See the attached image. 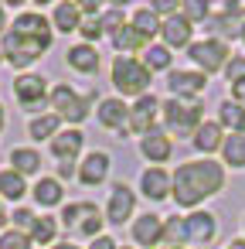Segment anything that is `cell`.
I'll return each instance as SVG.
<instances>
[{"mask_svg":"<svg viewBox=\"0 0 245 249\" xmlns=\"http://www.w3.org/2000/svg\"><path fill=\"white\" fill-rule=\"evenodd\" d=\"M109 154L106 150H92V154H85V160L79 164V181L82 184H102L106 181V174H109Z\"/></svg>","mask_w":245,"mask_h":249,"instance_id":"cell-16","label":"cell"},{"mask_svg":"<svg viewBox=\"0 0 245 249\" xmlns=\"http://www.w3.org/2000/svg\"><path fill=\"white\" fill-rule=\"evenodd\" d=\"M82 143H85V133L75 130V126H72V130H58V137L51 140V154H55V160H58L62 178H72V174H75V157H79Z\"/></svg>","mask_w":245,"mask_h":249,"instance_id":"cell-7","label":"cell"},{"mask_svg":"<svg viewBox=\"0 0 245 249\" xmlns=\"http://www.w3.org/2000/svg\"><path fill=\"white\" fill-rule=\"evenodd\" d=\"M48 48H51L48 18H41L38 11H21V14L14 18V24L4 31L0 55H4V62H11L14 69H28V65H34Z\"/></svg>","mask_w":245,"mask_h":249,"instance_id":"cell-1","label":"cell"},{"mask_svg":"<svg viewBox=\"0 0 245 249\" xmlns=\"http://www.w3.org/2000/svg\"><path fill=\"white\" fill-rule=\"evenodd\" d=\"M167 86H170L174 99H194L197 92H204L208 79L201 72H170L167 75Z\"/></svg>","mask_w":245,"mask_h":249,"instance_id":"cell-15","label":"cell"},{"mask_svg":"<svg viewBox=\"0 0 245 249\" xmlns=\"http://www.w3.org/2000/svg\"><path fill=\"white\" fill-rule=\"evenodd\" d=\"M214 215L211 212H191L187 218H184V242H194V246H201V242H211L214 239Z\"/></svg>","mask_w":245,"mask_h":249,"instance_id":"cell-13","label":"cell"},{"mask_svg":"<svg viewBox=\"0 0 245 249\" xmlns=\"http://www.w3.org/2000/svg\"><path fill=\"white\" fill-rule=\"evenodd\" d=\"M231 96H235V103H238V106H245V82L231 86Z\"/></svg>","mask_w":245,"mask_h":249,"instance_id":"cell-43","label":"cell"},{"mask_svg":"<svg viewBox=\"0 0 245 249\" xmlns=\"http://www.w3.org/2000/svg\"><path fill=\"white\" fill-rule=\"evenodd\" d=\"M160 113H163L167 133H174V137H194V130L204 123L201 120L204 116V106L197 99H167L160 106Z\"/></svg>","mask_w":245,"mask_h":249,"instance_id":"cell-3","label":"cell"},{"mask_svg":"<svg viewBox=\"0 0 245 249\" xmlns=\"http://www.w3.org/2000/svg\"><path fill=\"white\" fill-rule=\"evenodd\" d=\"M119 249H130V246H119Z\"/></svg>","mask_w":245,"mask_h":249,"instance_id":"cell-52","label":"cell"},{"mask_svg":"<svg viewBox=\"0 0 245 249\" xmlns=\"http://www.w3.org/2000/svg\"><path fill=\"white\" fill-rule=\"evenodd\" d=\"M11 222H14V229L17 232H24V235H31V229H34V222H38V215L31 212V208H14V215H11Z\"/></svg>","mask_w":245,"mask_h":249,"instance_id":"cell-36","label":"cell"},{"mask_svg":"<svg viewBox=\"0 0 245 249\" xmlns=\"http://www.w3.org/2000/svg\"><path fill=\"white\" fill-rule=\"evenodd\" d=\"M191 21H184L180 14L160 21V38H163V48H191Z\"/></svg>","mask_w":245,"mask_h":249,"instance_id":"cell-14","label":"cell"},{"mask_svg":"<svg viewBox=\"0 0 245 249\" xmlns=\"http://www.w3.org/2000/svg\"><path fill=\"white\" fill-rule=\"evenodd\" d=\"M225 75H228V82H231V86L245 82V55H231V58H228V65H225Z\"/></svg>","mask_w":245,"mask_h":249,"instance_id":"cell-39","label":"cell"},{"mask_svg":"<svg viewBox=\"0 0 245 249\" xmlns=\"http://www.w3.org/2000/svg\"><path fill=\"white\" fill-rule=\"evenodd\" d=\"M51 249H79V246H72V242H58V246H51Z\"/></svg>","mask_w":245,"mask_h":249,"instance_id":"cell-48","label":"cell"},{"mask_svg":"<svg viewBox=\"0 0 245 249\" xmlns=\"http://www.w3.org/2000/svg\"><path fill=\"white\" fill-rule=\"evenodd\" d=\"M228 249H245V239H235V242H228Z\"/></svg>","mask_w":245,"mask_h":249,"instance_id":"cell-46","label":"cell"},{"mask_svg":"<svg viewBox=\"0 0 245 249\" xmlns=\"http://www.w3.org/2000/svg\"><path fill=\"white\" fill-rule=\"evenodd\" d=\"M221 154H225V164H231V167H245V133H231V137H225Z\"/></svg>","mask_w":245,"mask_h":249,"instance_id":"cell-32","label":"cell"},{"mask_svg":"<svg viewBox=\"0 0 245 249\" xmlns=\"http://www.w3.org/2000/svg\"><path fill=\"white\" fill-rule=\"evenodd\" d=\"M218 126H228L231 133H245V106H238L235 99L218 106Z\"/></svg>","mask_w":245,"mask_h":249,"instance_id":"cell-26","label":"cell"},{"mask_svg":"<svg viewBox=\"0 0 245 249\" xmlns=\"http://www.w3.org/2000/svg\"><path fill=\"white\" fill-rule=\"evenodd\" d=\"M160 99L157 96H140L133 106H130V123H126V130H133V133H140V137H147L153 126H157V113H160Z\"/></svg>","mask_w":245,"mask_h":249,"instance_id":"cell-8","label":"cell"},{"mask_svg":"<svg viewBox=\"0 0 245 249\" xmlns=\"http://www.w3.org/2000/svg\"><path fill=\"white\" fill-rule=\"evenodd\" d=\"M167 249H187V246H167Z\"/></svg>","mask_w":245,"mask_h":249,"instance_id":"cell-50","label":"cell"},{"mask_svg":"<svg viewBox=\"0 0 245 249\" xmlns=\"http://www.w3.org/2000/svg\"><path fill=\"white\" fill-rule=\"evenodd\" d=\"M14 99H17L21 106L34 109V106H41V103L48 99V82H45L41 75H34V72H21V75L14 79Z\"/></svg>","mask_w":245,"mask_h":249,"instance_id":"cell-10","label":"cell"},{"mask_svg":"<svg viewBox=\"0 0 245 249\" xmlns=\"http://www.w3.org/2000/svg\"><path fill=\"white\" fill-rule=\"evenodd\" d=\"M11 164H14V171L21 178H28V174H38L41 171V154L34 147H14L11 150Z\"/></svg>","mask_w":245,"mask_h":249,"instance_id":"cell-24","label":"cell"},{"mask_svg":"<svg viewBox=\"0 0 245 249\" xmlns=\"http://www.w3.org/2000/svg\"><path fill=\"white\" fill-rule=\"evenodd\" d=\"M7 126V113H4V106H0V130Z\"/></svg>","mask_w":245,"mask_h":249,"instance_id":"cell-47","label":"cell"},{"mask_svg":"<svg viewBox=\"0 0 245 249\" xmlns=\"http://www.w3.org/2000/svg\"><path fill=\"white\" fill-rule=\"evenodd\" d=\"M51 28H55L58 35L79 31V28H82V11H79V4H72V0L55 4V11H51Z\"/></svg>","mask_w":245,"mask_h":249,"instance_id":"cell-20","label":"cell"},{"mask_svg":"<svg viewBox=\"0 0 245 249\" xmlns=\"http://www.w3.org/2000/svg\"><path fill=\"white\" fill-rule=\"evenodd\" d=\"M68 65H72L75 72H82V75H92V72L99 69V52L82 41V45L68 48Z\"/></svg>","mask_w":245,"mask_h":249,"instance_id":"cell-23","label":"cell"},{"mask_svg":"<svg viewBox=\"0 0 245 249\" xmlns=\"http://www.w3.org/2000/svg\"><path fill=\"white\" fill-rule=\"evenodd\" d=\"M133 242L136 246H157V242H163V218L153 215V212L140 215L133 222Z\"/></svg>","mask_w":245,"mask_h":249,"instance_id":"cell-17","label":"cell"},{"mask_svg":"<svg viewBox=\"0 0 245 249\" xmlns=\"http://www.w3.org/2000/svg\"><path fill=\"white\" fill-rule=\"evenodd\" d=\"M0 249H31V235L7 229V232H0Z\"/></svg>","mask_w":245,"mask_h":249,"instance_id":"cell-35","label":"cell"},{"mask_svg":"<svg viewBox=\"0 0 245 249\" xmlns=\"http://www.w3.org/2000/svg\"><path fill=\"white\" fill-rule=\"evenodd\" d=\"M242 41H245V28H242Z\"/></svg>","mask_w":245,"mask_h":249,"instance_id":"cell-51","label":"cell"},{"mask_svg":"<svg viewBox=\"0 0 245 249\" xmlns=\"http://www.w3.org/2000/svg\"><path fill=\"white\" fill-rule=\"evenodd\" d=\"M4 222H7V215H4V208H0V225H4Z\"/></svg>","mask_w":245,"mask_h":249,"instance_id":"cell-49","label":"cell"},{"mask_svg":"<svg viewBox=\"0 0 245 249\" xmlns=\"http://www.w3.org/2000/svg\"><path fill=\"white\" fill-rule=\"evenodd\" d=\"M133 208H136L133 188L123 184V181H116L113 191H109V201H106V222H109V225H123V222L133 215Z\"/></svg>","mask_w":245,"mask_h":249,"instance_id":"cell-9","label":"cell"},{"mask_svg":"<svg viewBox=\"0 0 245 249\" xmlns=\"http://www.w3.org/2000/svg\"><path fill=\"white\" fill-rule=\"evenodd\" d=\"M55 235H58V218H51V215H38V222H34V229H31V242H38V246H51Z\"/></svg>","mask_w":245,"mask_h":249,"instance_id":"cell-33","label":"cell"},{"mask_svg":"<svg viewBox=\"0 0 245 249\" xmlns=\"http://www.w3.org/2000/svg\"><path fill=\"white\" fill-rule=\"evenodd\" d=\"M187 58L197 65L201 75H208V72H221V69L228 65L231 52L225 48V41H218V38H204V41H194V45L187 48Z\"/></svg>","mask_w":245,"mask_h":249,"instance_id":"cell-6","label":"cell"},{"mask_svg":"<svg viewBox=\"0 0 245 249\" xmlns=\"http://www.w3.org/2000/svg\"><path fill=\"white\" fill-rule=\"evenodd\" d=\"M113 86H116V92L140 99V96H147V89H150V72H147V65H143L140 58L119 55V58L113 62Z\"/></svg>","mask_w":245,"mask_h":249,"instance_id":"cell-4","label":"cell"},{"mask_svg":"<svg viewBox=\"0 0 245 249\" xmlns=\"http://www.w3.org/2000/svg\"><path fill=\"white\" fill-rule=\"evenodd\" d=\"M180 18L194 24V21H208V18H211V11H208L204 0H184V4H180Z\"/></svg>","mask_w":245,"mask_h":249,"instance_id":"cell-34","label":"cell"},{"mask_svg":"<svg viewBox=\"0 0 245 249\" xmlns=\"http://www.w3.org/2000/svg\"><path fill=\"white\" fill-rule=\"evenodd\" d=\"M102 212H99V205H92V201H82V208H79V222H75V232L79 235H89V239H99V229H102Z\"/></svg>","mask_w":245,"mask_h":249,"instance_id":"cell-22","label":"cell"},{"mask_svg":"<svg viewBox=\"0 0 245 249\" xmlns=\"http://www.w3.org/2000/svg\"><path fill=\"white\" fill-rule=\"evenodd\" d=\"M99 123L106 130H119L126 133V123H130V106L123 99H102L99 103Z\"/></svg>","mask_w":245,"mask_h":249,"instance_id":"cell-18","label":"cell"},{"mask_svg":"<svg viewBox=\"0 0 245 249\" xmlns=\"http://www.w3.org/2000/svg\"><path fill=\"white\" fill-rule=\"evenodd\" d=\"M58 126H62V120L55 116V113H45V116H34L31 123H28V133H31V140H55L58 137Z\"/></svg>","mask_w":245,"mask_h":249,"instance_id":"cell-28","label":"cell"},{"mask_svg":"<svg viewBox=\"0 0 245 249\" xmlns=\"http://www.w3.org/2000/svg\"><path fill=\"white\" fill-rule=\"evenodd\" d=\"M150 11H153L157 18H160V14H167V18H174V14H180V11H177V4H174V0H153V7H150Z\"/></svg>","mask_w":245,"mask_h":249,"instance_id":"cell-41","label":"cell"},{"mask_svg":"<svg viewBox=\"0 0 245 249\" xmlns=\"http://www.w3.org/2000/svg\"><path fill=\"white\" fill-rule=\"evenodd\" d=\"M242 28H245V11L238 4H225V11L218 18H208V31L221 35V38H235V35H242Z\"/></svg>","mask_w":245,"mask_h":249,"instance_id":"cell-11","label":"cell"},{"mask_svg":"<svg viewBox=\"0 0 245 249\" xmlns=\"http://www.w3.org/2000/svg\"><path fill=\"white\" fill-rule=\"evenodd\" d=\"M133 31L140 35V38H153V35H160V18L150 11V7H140V11H133Z\"/></svg>","mask_w":245,"mask_h":249,"instance_id":"cell-31","label":"cell"},{"mask_svg":"<svg viewBox=\"0 0 245 249\" xmlns=\"http://www.w3.org/2000/svg\"><path fill=\"white\" fill-rule=\"evenodd\" d=\"M28 195V181L11 167V171H0V198H7V201H21Z\"/></svg>","mask_w":245,"mask_h":249,"instance_id":"cell-27","label":"cell"},{"mask_svg":"<svg viewBox=\"0 0 245 249\" xmlns=\"http://www.w3.org/2000/svg\"><path fill=\"white\" fill-rule=\"evenodd\" d=\"M140 154L150 160V164H163L170 154H174V143H170V137H167V130H160V126H153L147 137H140Z\"/></svg>","mask_w":245,"mask_h":249,"instance_id":"cell-12","label":"cell"},{"mask_svg":"<svg viewBox=\"0 0 245 249\" xmlns=\"http://www.w3.org/2000/svg\"><path fill=\"white\" fill-rule=\"evenodd\" d=\"M194 147L197 150H204V154H211V150H218L221 147V126L218 123H201L197 130H194Z\"/></svg>","mask_w":245,"mask_h":249,"instance_id":"cell-30","label":"cell"},{"mask_svg":"<svg viewBox=\"0 0 245 249\" xmlns=\"http://www.w3.org/2000/svg\"><path fill=\"white\" fill-rule=\"evenodd\" d=\"M48 103H51V109H55L58 120L82 123V120L89 116V96H79V92H75L72 86H65V82H58V86L48 92Z\"/></svg>","mask_w":245,"mask_h":249,"instance_id":"cell-5","label":"cell"},{"mask_svg":"<svg viewBox=\"0 0 245 249\" xmlns=\"http://www.w3.org/2000/svg\"><path fill=\"white\" fill-rule=\"evenodd\" d=\"M79 31H82L85 45H92L96 38H102V24H99V18H89V21L82 18V28H79Z\"/></svg>","mask_w":245,"mask_h":249,"instance_id":"cell-40","label":"cell"},{"mask_svg":"<svg viewBox=\"0 0 245 249\" xmlns=\"http://www.w3.org/2000/svg\"><path fill=\"white\" fill-rule=\"evenodd\" d=\"M0 62H4V55H0Z\"/></svg>","mask_w":245,"mask_h":249,"instance_id":"cell-53","label":"cell"},{"mask_svg":"<svg viewBox=\"0 0 245 249\" xmlns=\"http://www.w3.org/2000/svg\"><path fill=\"white\" fill-rule=\"evenodd\" d=\"M31 195H34V201H38L41 208H55V205H62L65 188H62V181H58V178H41V181L31 188Z\"/></svg>","mask_w":245,"mask_h":249,"instance_id":"cell-21","label":"cell"},{"mask_svg":"<svg viewBox=\"0 0 245 249\" xmlns=\"http://www.w3.org/2000/svg\"><path fill=\"white\" fill-rule=\"evenodd\" d=\"M89 249H119V246H116V239L99 235V239H92V246H89Z\"/></svg>","mask_w":245,"mask_h":249,"instance_id":"cell-42","label":"cell"},{"mask_svg":"<svg viewBox=\"0 0 245 249\" xmlns=\"http://www.w3.org/2000/svg\"><path fill=\"white\" fill-rule=\"evenodd\" d=\"M163 239H167L170 246H184V218L170 215V218L163 222Z\"/></svg>","mask_w":245,"mask_h":249,"instance_id":"cell-37","label":"cell"},{"mask_svg":"<svg viewBox=\"0 0 245 249\" xmlns=\"http://www.w3.org/2000/svg\"><path fill=\"white\" fill-rule=\"evenodd\" d=\"M4 31H7V7L0 4V35H4Z\"/></svg>","mask_w":245,"mask_h":249,"instance_id":"cell-45","label":"cell"},{"mask_svg":"<svg viewBox=\"0 0 245 249\" xmlns=\"http://www.w3.org/2000/svg\"><path fill=\"white\" fill-rule=\"evenodd\" d=\"M109 41H113V48H116L119 55H133V52H140V48L147 45V38H140V35L133 31V24H123L119 31H113Z\"/></svg>","mask_w":245,"mask_h":249,"instance_id":"cell-25","label":"cell"},{"mask_svg":"<svg viewBox=\"0 0 245 249\" xmlns=\"http://www.w3.org/2000/svg\"><path fill=\"white\" fill-rule=\"evenodd\" d=\"M99 24H102V35H113V31H119L126 24V18H123L119 7H113V11H102L99 14Z\"/></svg>","mask_w":245,"mask_h":249,"instance_id":"cell-38","label":"cell"},{"mask_svg":"<svg viewBox=\"0 0 245 249\" xmlns=\"http://www.w3.org/2000/svg\"><path fill=\"white\" fill-rule=\"evenodd\" d=\"M79 11H82V14H96V11H99V4H92V0H82Z\"/></svg>","mask_w":245,"mask_h":249,"instance_id":"cell-44","label":"cell"},{"mask_svg":"<svg viewBox=\"0 0 245 249\" xmlns=\"http://www.w3.org/2000/svg\"><path fill=\"white\" fill-rule=\"evenodd\" d=\"M170 62H174L170 48H163V45H147V52H143V65H147L150 75H153V72H170Z\"/></svg>","mask_w":245,"mask_h":249,"instance_id":"cell-29","label":"cell"},{"mask_svg":"<svg viewBox=\"0 0 245 249\" xmlns=\"http://www.w3.org/2000/svg\"><path fill=\"white\" fill-rule=\"evenodd\" d=\"M225 188V167L214 160H187L170 178V195L180 208H194Z\"/></svg>","mask_w":245,"mask_h":249,"instance_id":"cell-2","label":"cell"},{"mask_svg":"<svg viewBox=\"0 0 245 249\" xmlns=\"http://www.w3.org/2000/svg\"><path fill=\"white\" fill-rule=\"evenodd\" d=\"M140 191L150 198V201H163L170 195V174L163 167H147L143 178H140Z\"/></svg>","mask_w":245,"mask_h":249,"instance_id":"cell-19","label":"cell"}]
</instances>
